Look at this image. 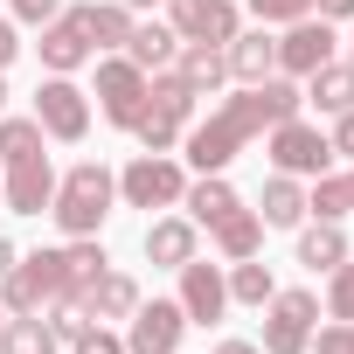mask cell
I'll use <instances>...</instances> for the list:
<instances>
[{
    "instance_id": "obj_45",
    "label": "cell",
    "mask_w": 354,
    "mask_h": 354,
    "mask_svg": "<svg viewBox=\"0 0 354 354\" xmlns=\"http://www.w3.org/2000/svg\"><path fill=\"white\" fill-rule=\"evenodd\" d=\"M0 326H8V306H0Z\"/></svg>"
},
{
    "instance_id": "obj_27",
    "label": "cell",
    "mask_w": 354,
    "mask_h": 354,
    "mask_svg": "<svg viewBox=\"0 0 354 354\" xmlns=\"http://www.w3.org/2000/svg\"><path fill=\"white\" fill-rule=\"evenodd\" d=\"M340 257H347L340 223H313V230H299V264H306V271H333Z\"/></svg>"
},
{
    "instance_id": "obj_13",
    "label": "cell",
    "mask_w": 354,
    "mask_h": 354,
    "mask_svg": "<svg viewBox=\"0 0 354 354\" xmlns=\"http://www.w3.org/2000/svg\"><path fill=\"white\" fill-rule=\"evenodd\" d=\"M97 49H91V28H84V8H63L56 21H42V70L49 77H70L84 70Z\"/></svg>"
},
{
    "instance_id": "obj_19",
    "label": "cell",
    "mask_w": 354,
    "mask_h": 354,
    "mask_svg": "<svg viewBox=\"0 0 354 354\" xmlns=\"http://www.w3.org/2000/svg\"><path fill=\"white\" fill-rule=\"evenodd\" d=\"M146 257L167 264V271H181V264L195 257V223H188V216H160V223H146Z\"/></svg>"
},
{
    "instance_id": "obj_23",
    "label": "cell",
    "mask_w": 354,
    "mask_h": 354,
    "mask_svg": "<svg viewBox=\"0 0 354 354\" xmlns=\"http://www.w3.org/2000/svg\"><path fill=\"white\" fill-rule=\"evenodd\" d=\"M125 56L153 77V70H167L174 56H181V35L174 28H160V21H132V35H125Z\"/></svg>"
},
{
    "instance_id": "obj_34",
    "label": "cell",
    "mask_w": 354,
    "mask_h": 354,
    "mask_svg": "<svg viewBox=\"0 0 354 354\" xmlns=\"http://www.w3.org/2000/svg\"><path fill=\"white\" fill-rule=\"evenodd\" d=\"M306 354H354V319H333V326H319Z\"/></svg>"
},
{
    "instance_id": "obj_37",
    "label": "cell",
    "mask_w": 354,
    "mask_h": 354,
    "mask_svg": "<svg viewBox=\"0 0 354 354\" xmlns=\"http://www.w3.org/2000/svg\"><path fill=\"white\" fill-rule=\"evenodd\" d=\"M8 8H15V21L42 28V21H56V15H63V0H8Z\"/></svg>"
},
{
    "instance_id": "obj_5",
    "label": "cell",
    "mask_w": 354,
    "mask_h": 354,
    "mask_svg": "<svg viewBox=\"0 0 354 354\" xmlns=\"http://www.w3.org/2000/svg\"><path fill=\"white\" fill-rule=\"evenodd\" d=\"M313 326H319V299L313 292H271L264 299V354H306L313 347Z\"/></svg>"
},
{
    "instance_id": "obj_36",
    "label": "cell",
    "mask_w": 354,
    "mask_h": 354,
    "mask_svg": "<svg viewBox=\"0 0 354 354\" xmlns=\"http://www.w3.org/2000/svg\"><path fill=\"white\" fill-rule=\"evenodd\" d=\"M70 354H125V340H118V333H104V319H97L91 333H77V340H70Z\"/></svg>"
},
{
    "instance_id": "obj_2",
    "label": "cell",
    "mask_w": 354,
    "mask_h": 354,
    "mask_svg": "<svg viewBox=\"0 0 354 354\" xmlns=\"http://www.w3.org/2000/svg\"><path fill=\"white\" fill-rule=\"evenodd\" d=\"M111 202H118V174H111L104 160H77L63 181H56L49 216H56L70 236H97V230H104V216H111Z\"/></svg>"
},
{
    "instance_id": "obj_28",
    "label": "cell",
    "mask_w": 354,
    "mask_h": 354,
    "mask_svg": "<svg viewBox=\"0 0 354 354\" xmlns=\"http://www.w3.org/2000/svg\"><path fill=\"white\" fill-rule=\"evenodd\" d=\"M271 292H278L271 264H257V257L230 264V306H257V313H264V299H271Z\"/></svg>"
},
{
    "instance_id": "obj_24",
    "label": "cell",
    "mask_w": 354,
    "mask_h": 354,
    "mask_svg": "<svg viewBox=\"0 0 354 354\" xmlns=\"http://www.w3.org/2000/svg\"><path fill=\"white\" fill-rule=\"evenodd\" d=\"M146 111H160V118H174V125L195 118V91L181 84V70H153V77H146Z\"/></svg>"
},
{
    "instance_id": "obj_20",
    "label": "cell",
    "mask_w": 354,
    "mask_h": 354,
    "mask_svg": "<svg viewBox=\"0 0 354 354\" xmlns=\"http://www.w3.org/2000/svg\"><path fill=\"white\" fill-rule=\"evenodd\" d=\"M181 209H188V223H202V230H216L223 216H236L243 202H236V188L223 181V174H202V181L181 195Z\"/></svg>"
},
{
    "instance_id": "obj_21",
    "label": "cell",
    "mask_w": 354,
    "mask_h": 354,
    "mask_svg": "<svg viewBox=\"0 0 354 354\" xmlns=\"http://www.w3.org/2000/svg\"><path fill=\"white\" fill-rule=\"evenodd\" d=\"M306 104H319L326 118L354 111V63H319V70L306 77Z\"/></svg>"
},
{
    "instance_id": "obj_25",
    "label": "cell",
    "mask_w": 354,
    "mask_h": 354,
    "mask_svg": "<svg viewBox=\"0 0 354 354\" xmlns=\"http://www.w3.org/2000/svg\"><path fill=\"white\" fill-rule=\"evenodd\" d=\"M84 28H91V49H125L132 8H125V0H91V8H84Z\"/></svg>"
},
{
    "instance_id": "obj_44",
    "label": "cell",
    "mask_w": 354,
    "mask_h": 354,
    "mask_svg": "<svg viewBox=\"0 0 354 354\" xmlns=\"http://www.w3.org/2000/svg\"><path fill=\"white\" fill-rule=\"evenodd\" d=\"M0 111H8V84H0Z\"/></svg>"
},
{
    "instance_id": "obj_39",
    "label": "cell",
    "mask_w": 354,
    "mask_h": 354,
    "mask_svg": "<svg viewBox=\"0 0 354 354\" xmlns=\"http://www.w3.org/2000/svg\"><path fill=\"white\" fill-rule=\"evenodd\" d=\"M319 21H354V0H313Z\"/></svg>"
},
{
    "instance_id": "obj_4",
    "label": "cell",
    "mask_w": 354,
    "mask_h": 354,
    "mask_svg": "<svg viewBox=\"0 0 354 354\" xmlns=\"http://www.w3.org/2000/svg\"><path fill=\"white\" fill-rule=\"evenodd\" d=\"M264 153H271L278 174H292V181H299V174L313 181V174L333 167V139H326L319 125H306V118H278V125L264 132Z\"/></svg>"
},
{
    "instance_id": "obj_8",
    "label": "cell",
    "mask_w": 354,
    "mask_h": 354,
    "mask_svg": "<svg viewBox=\"0 0 354 354\" xmlns=\"http://www.w3.org/2000/svg\"><path fill=\"white\" fill-rule=\"evenodd\" d=\"M0 195H8L15 216H49V202H56V167H49V153L0 160Z\"/></svg>"
},
{
    "instance_id": "obj_31",
    "label": "cell",
    "mask_w": 354,
    "mask_h": 354,
    "mask_svg": "<svg viewBox=\"0 0 354 354\" xmlns=\"http://www.w3.org/2000/svg\"><path fill=\"white\" fill-rule=\"evenodd\" d=\"M42 125L35 118H8V111H0V160H21V153H42Z\"/></svg>"
},
{
    "instance_id": "obj_9",
    "label": "cell",
    "mask_w": 354,
    "mask_h": 354,
    "mask_svg": "<svg viewBox=\"0 0 354 354\" xmlns=\"http://www.w3.org/2000/svg\"><path fill=\"white\" fill-rule=\"evenodd\" d=\"M35 125L49 132V139H63V146H77L84 132H91V97L70 84V77H49L42 91H35Z\"/></svg>"
},
{
    "instance_id": "obj_10",
    "label": "cell",
    "mask_w": 354,
    "mask_h": 354,
    "mask_svg": "<svg viewBox=\"0 0 354 354\" xmlns=\"http://www.w3.org/2000/svg\"><path fill=\"white\" fill-rule=\"evenodd\" d=\"M333 49H340L333 21L306 15V21H292V28L278 35V77H313L319 63H333Z\"/></svg>"
},
{
    "instance_id": "obj_32",
    "label": "cell",
    "mask_w": 354,
    "mask_h": 354,
    "mask_svg": "<svg viewBox=\"0 0 354 354\" xmlns=\"http://www.w3.org/2000/svg\"><path fill=\"white\" fill-rule=\"evenodd\" d=\"M326 319H354V264L347 257L326 271Z\"/></svg>"
},
{
    "instance_id": "obj_7",
    "label": "cell",
    "mask_w": 354,
    "mask_h": 354,
    "mask_svg": "<svg viewBox=\"0 0 354 354\" xmlns=\"http://www.w3.org/2000/svg\"><path fill=\"white\" fill-rule=\"evenodd\" d=\"M118 195H125L132 209H174V202L188 195V174L174 167L167 153H139V160L118 174Z\"/></svg>"
},
{
    "instance_id": "obj_41",
    "label": "cell",
    "mask_w": 354,
    "mask_h": 354,
    "mask_svg": "<svg viewBox=\"0 0 354 354\" xmlns=\"http://www.w3.org/2000/svg\"><path fill=\"white\" fill-rule=\"evenodd\" d=\"M216 354H264V347H257V340H223Z\"/></svg>"
},
{
    "instance_id": "obj_46",
    "label": "cell",
    "mask_w": 354,
    "mask_h": 354,
    "mask_svg": "<svg viewBox=\"0 0 354 354\" xmlns=\"http://www.w3.org/2000/svg\"><path fill=\"white\" fill-rule=\"evenodd\" d=\"M347 188H354V174H347Z\"/></svg>"
},
{
    "instance_id": "obj_22",
    "label": "cell",
    "mask_w": 354,
    "mask_h": 354,
    "mask_svg": "<svg viewBox=\"0 0 354 354\" xmlns=\"http://www.w3.org/2000/svg\"><path fill=\"white\" fill-rule=\"evenodd\" d=\"M0 354H63L56 326L42 313H8V326H0Z\"/></svg>"
},
{
    "instance_id": "obj_30",
    "label": "cell",
    "mask_w": 354,
    "mask_h": 354,
    "mask_svg": "<svg viewBox=\"0 0 354 354\" xmlns=\"http://www.w3.org/2000/svg\"><path fill=\"white\" fill-rule=\"evenodd\" d=\"M104 264H111V257H104V243H97V236H70V250H63V285H70V292H84Z\"/></svg>"
},
{
    "instance_id": "obj_33",
    "label": "cell",
    "mask_w": 354,
    "mask_h": 354,
    "mask_svg": "<svg viewBox=\"0 0 354 354\" xmlns=\"http://www.w3.org/2000/svg\"><path fill=\"white\" fill-rule=\"evenodd\" d=\"M132 139H139L146 153H167L174 139H181V125H174V118H160V111H139V125H132Z\"/></svg>"
},
{
    "instance_id": "obj_18",
    "label": "cell",
    "mask_w": 354,
    "mask_h": 354,
    "mask_svg": "<svg viewBox=\"0 0 354 354\" xmlns=\"http://www.w3.org/2000/svg\"><path fill=\"white\" fill-rule=\"evenodd\" d=\"M181 84H188L195 97H216V91L230 84V56H223L216 42H181Z\"/></svg>"
},
{
    "instance_id": "obj_6",
    "label": "cell",
    "mask_w": 354,
    "mask_h": 354,
    "mask_svg": "<svg viewBox=\"0 0 354 354\" xmlns=\"http://www.w3.org/2000/svg\"><path fill=\"white\" fill-rule=\"evenodd\" d=\"M97 111H104V125H118V132L139 125V111H146V70H139L132 56H104V63H97Z\"/></svg>"
},
{
    "instance_id": "obj_3",
    "label": "cell",
    "mask_w": 354,
    "mask_h": 354,
    "mask_svg": "<svg viewBox=\"0 0 354 354\" xmlns=\"http://www.w3.org/2000/svg\"><path fill=\"white\" fill-rule=\"evenodd\" d=\"M63 292H70L63 285V250H28V257H15L8 278H0V306L8 313H42Z\"/></svg>"
},
{
    "instance_id": "obj_47",
    "label": "cell",
    "mask_w": 354,
    "mask_h": 354,
    "mask_svg": "<svg viewBox=\"0 0 354 354\" xmlns=\"http://www.w3.org/2000/svg\"><path fill=\"white\" fill-rule=\"evenodd\" d=\"M347 42H354V35H347Z\"/></svg>"
},
{
    "instance_id": "obj_12",
    "label": "cell",
    "mask_w": 354,
    "mask_h": 354,
    "mask_svg": "<svg viewBox=\"0 0 354 354\" xmlns=\"http://www.w3.org/2000/svg\"><path fill=\"white\" fill-rule=\"evenodd\" d=\"M181 313H188V326H216V319L230 313V271L188 257V264H181Z\"/></svg>"
},
{
    "instance_id": "obj_1",
    "label": "cell",
    "mask_w": 354,
    "mask_h": 354,
    "mask_svg": "<svg viewBox=\"0 0 354 354\" xmlns=\"http://www.w3.org/2000/svg\"><path fill=\"white\" fill-rule=\"evenodd\" d=\"M299 104H306V91L292 84V77H264V84H243L236 97H223L195 132H188V160L202 167V174H223L250 139H264L278 118H299Z\"/></svg>"
},
{
    "instance_id": "obj_40",
    "label": "cell",
    "mask_w": 354,
    "mask_h": 354,
    "mask_svg": "<svg viewBox=\"0 0 354 354\" xmlns=\"http://www.w3.org/2000/svg\"><path fill=\"white\" fill-rule=\"evenodd\" d=\"M15 56H21V35H15V21H0V70H8Z\"/></svg>"
},
{
    "instance_id": "obj_43",
    "label": "cell",
    "mask_w": 354,
    "mask_h": 354,
    "mask_svg": "<svg viewBox=\"0 0 354 354\" xmlns=\"http://www.w3.org/2000/svg\"><path fill=\"white\" fill-rule=\"evenodd\" d=\"M125 8H153V0H125Z\"/></svg>"
},
{
    "instance_id": "obj_26",
    "label": "cell",
    "mask_w": 354,
    "mask_h": 354,
    "mask_svg": "<svg viewBox=\"0 0 354 354\" xmlns=\"http://www.w3.org/2000/svg\"><path fill=\"white\" fill-rule=\"evenodd\" d=\"M216 250H223L230 264H243V257H257V250H264V223H257L250 209H236V216H223V223H216Z\"/></svg>"
},
{
    "instance_id": "obj_35",
    "label": "cell",
    "mask_w": 354,
    "mask_h": 354,
    "mask_svg": "<svg viewBox=\"0 0 354 354\" xmlns=\"http://www.w3.org/2000/svg\"><path fill=\"white\" fill-rule=\"evenodd\" d=\"M250 15H257V21H285V28H292V21H306V15H313V0H250Z\"/></svg>"
},
{
    "instance_id": "obj_38",
    "label": "cell",
    "mask_w": 354,
    "mask_h": 354,
    "mask_svg": "<svg viewBox=\"0 0 354 354\" xmlns=\"http://www.w3.org/2000/svg\"><path fill=\"white\" fill-rule=\"evenodd\" d=\"M333 153H347V160H354V111H340V118H333Z\"/></svg>"
},
{
    "instance_id": "obj_17",
    "label": "cell",
    "mask_w": 354,
    "mask_h": 354,
    "mask_svg": "<svg viewBox=\"0 0 354 354\" xmlns=\"http://www.w3.org/2000/svg\"><path fill=\"white\" fill-rule=\"evenodd\" d=\"M257 223H264V230H299V223H306V188L292 181V174H271V181H264Z\"/></svg>"
},
{
    "instance_id": "obj_16",
    "label": "cell",
    "mask_w": 354,
    "mask_h": 354,
    "mask_svg": "<svg viewBox=\"0 0 354 354\" xmlns=\"http://www.w3.org/2000/svg\"><path fill=\"white\" fill-rule=\"evenodd\" d=\"M77 299L91 306V319H132V306H139V285H132L125 271H111V264H104V271H97V278H91Z\"/></svg>"
},
{
    "instance_id": "obj_42",
    "label": "cell",
    "mask_w": 354,
    "mask_h": 354,
    "mask_svg": "<svg viewBox=\"0 0 354 354\" xmlns=\"http://www.w3.org/2000/svg\"><path fill=\"white\" fill-rule=\"evenodd\" d=\"M15 257H21V250H15L8 236H0V278H8V271H15Z\"/></svg>"
},
{
    "instance_id": "obj_29",
    "label": "cell",
    "mask_w": 354,
    "mask_h": 354,
    "mask_svg": "<svg viewBox=\"0 0 354 354\" xmlns=\"http://www.w3.org/2000/svg\"><path fill=\"white\" fill-rule=\"evenodd\" d=\"M354 209V188H347V174H313V195H306V216L319 223H340Z\"/></svg>"
},
{
    "instance_id": "obj_14",
    "label": "cell",
    "mask_w": 354,
    "mask_h": 354,
    "mask_svg": "<svg viewBox=\"0 0 354 354\" xmlns=\"http://www.w3.org/2000/svg\"><path fill=\"white\" fill-rule=\"evenodd\" d=\"M167 8H174V35H181V42H230L236 35V8H230V0H167Z\"/></svg>"
},
{
    "instance_id": "obj_11",
    "label": "cell",
    "mask_w": 354,
    "mask_h": 354,
    "mask_svg": "<svg viewBox=\"0 0 354 354\" xmlns=\"http://www.w3.org/2000/svg\"><path fill=\"white\" fill-rule=\"evenodd\" d=\"M181 333H188V313H181V299H153V306H132V333H125V354H181Z\"/></svg>"
},
{
    "instance_id": "obj_15",
    "label": "cell",
    "mask_w": 354,
    "mask_h": 354,
    "mask_svg": "<svg viewBox=\"0 0 354 354\" xmlns=\"http://www.w3.org/2000/svg\"><path fill=\"white\" fill-rule=\"evenodd\" d=\"M223 56H230V77L236 84H264V77H278V35H264V28H236L230 42H223Z\"/></svg>"
}]
</instances>
